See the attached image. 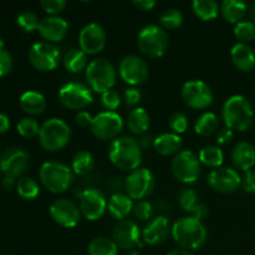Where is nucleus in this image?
Here are the masks:
<instances>
[{
	"instance_id": "aec40b11",
	"label": "nucleus",
	"mask_w": 255,
	"mask_h": 255,
	"mask_svg": "<svg viewBox=\"0 0 255 255\" xmlns=\"http://www.w3.org/2000/svg\"><path fill=\"white\" fill-rule=\"evenodd\" d=\"M139 238H141V232L138 226L129 219L119 221L112 229V241L121 249L132 251L139 244Z\"/></svg>"
},
{
	"instance_id": "58836bf2",
	"label": "nucleus",
	"mask_w": 255,
	"mask_h": 255,
	"mask_svg": "<svg viewBox=\"0 0 255 255\" xmlns=\"http://www.w3.org/2000/svg\"><path fill=\"white\" fill-rule=\"evenodd\" d=\"M40 127L41 126H39L36 120L32 119V117H22L16 125L17 132H19L21 136L29 137V138L39 134Z\"/></svg>"
},
{
	"instance_id": "c756f323",
	"label": "nucleus",
	"mask_w": 255,
	"mask_h": 255,
	"mask_svg": "<svg viewBox=\"0 0 255 255\" xmlns=\"http://www.w3.org/2000/svg\"><path fill=\"white\" fill-rule=\"evenodd\" d=\"M193 12L204 21H209L218 16L221 12V5L214 0H194L192 2Z\"/></svg>"
},
{
	"instance_id": "ddd939ff",
	"label": "nucleus",
	"mask_w": 255,
	"mask_h": 255,
	"mask_svg": "<svg viewBox=\"0 0 255 255\" xmlns=\"http://www.w3.org/2000/svg\"><path fill=\"white\" fill-rule=\"evenodd\" d=\"M119 72L121 79L131 86L143 84L149 76L148 65L137 55H126L122 57L119 65Z\"/></svg>"
},
{
	"instance_id": "49530a36",
	"label": "nucleus",
	"mask_w": 255,
	"mask_h": 255,
	"mask_svg": "<svg viewBox=\"0 0 255 255\" xmlns=\"http://www.w3.org/2000/svg\"><path fill=\"white\" fill-rule=\"evenodd\" d=\"M40 4H41L42 9L51 15L59 14L66 6V1L65 0H41Z\"/></svg>"
},
{
	"instance_id": "9d476101",
	"label": "nucleus",
	"mask_w": 255,
	"mask_h": 255,
	"mask_svg": "<svg viewBox=\"0 0 255 255\" xmlns=\"http://www.w3.org/2000/svg\"><path fill=\"white\" fill-rule=\"evenodd\" d=\"M60 55L59 49L47 41L35 42L29 50V60L35 69L40 71H52L59 66Z\"/></svg>"
},
{
	"instance_id": "bf43d9fd",
	"label": "nucleus",
	"mask_w": 255,
	"mask_h": 255,
	"mask_svg": "<svg viewBox=\"0 0 255 255\" xmlns=\"http://www.w3.org/2000/svg\"><path fill=\"white\" fill-rule=\"evenodd\" d=\"M249 12H251L252 21H253L255 24V1H253L251 4V7H249Z\"/></svg>"
},
{
	"instance_id": "3c124183",
	"label": "nucleus",
	"mask_w": 255,
	"mask_h": 255,
	"mask_svg": "<svg viewBox=\"0 0 255 255\" xmlns=\"http://www.w3.org/2000/svg\"><path fill=\"white\" fill-rule=\"evenodd\" d=\"M92 120L94 117L89 114L87 111H80L79 114L76 115V122L79 126L81 127H90L92 124Z\"/></svg>"
},
{
	"instance_id": "ea45409f",
	"label": "nucleus",
	"mask_w": 255,
	"mask_h": 255,
	"mask_svg": "<svg viewBox=\"0 0 255 255\" xmlns=\"http://www.w3.org/2000/svg\"><path fill=\"white\" fill-rule=\"evenodd\" d=\"M17 25H19L21 29H24L26 32L32 31V30H36L39 27L40 20L37 17V15L34 11H30V10H24V11L20 12L17 15Z\"/></svg>"
},
{
	"instance_id": "c03bdc74",
	"label": "nucleus",
	"mask_w": 255,
	"mask_h": 255,
	"mask_svg": "<svg viewBox=\"0 0 255 255\" xmlns=\"http://www.w3.org/2000/svg\"><path fill=\"white\" fill-rule=\"evenodd\" d=\"M101 102L106 107L107 111H115L120 106V104H121V96L115 90H109V91L102 94Z\"/></svg>"
},
{
	"instance_id": "dca6fc26",
	"label": "nucleus",
	"mask_w": 255,
	"mask_h": 255,
	"mask_svg": "<svg viewBox=\"0 0 255 255\" xmlns=\"http://www.w3.org/2000/svg\"><path fill=\"white\" fill-rule=\"evenodd\" d=\"M50 216L54 222L64 228H74L80 223L81 211L80 207L67 198H61L55 201L50 206Z\"/></svg>"
},
{
	"instance_id": "72a5a7b5",
	"label": "nucleus",
	"mask_w": 255,
	"mask_h": 255,
	"mask_svg": "<svg viewBox=\"0 0 255 255\" xmlns=\"http://www.w3.org/2000/svg\"><path fill=\"white\" fill-rule=\"evenodd\" d=\"M95 158L91 152L89 151H80L75 153L72 158V172L79 176H86L94 169Z\"/></svg>"
},
{
	"instance_id": "603ef678",
	"label": "nucleus",
	"mask_w": 255,
	"mask_h": 255,
	"mask_svg": "<svg viewBox=\"0 0 255 255\" xmlns=\"http://www.w3.org/2000/svg\"><path fill=\"white\" fill-rule=\"evenodd\" d=\"M132 2H133L134 6L138 7L139 10H143V11H149V10L153 9L157 4L154 0H133Z\"/></svg>"
},
{
	"instance_id": "4d7b16f0",
	"label": "nucleus",
	"mask_w": 255,
	"mask_h": 255,
	"mask_svg": "<svg viewBox=\"0 0 255 255\" xmlns=\"http://www.w3.org/2000/svg\"><path fill=\"white\" fill-rule=\"evenodd\" d=\"M1 186L4 187L6 191H10V189L12 188V187L15 186V181L12 177H7V176H4V178H2L1 181Z\"/></svg>"
},
{
	"instance_id": "cd10ccee",
	"label": "nucleus",
	"mask_w": 255,
	"mask_h": 255,
	"mask_svg": "<svg viewBox=\"0 0 255 255\" xmlns=\"http://www.w3.org/2000/svg\"><path fill=\"white\" fill-rule=\"evenodd\" d=\"M19 101L21 109L30 115L42 114L45 109H46V100H45L44 95L37 91H34V90L25 91L20 96Z\"/></svg>"
},
{
	"instance_id": "bb28decb",
	"label": "nucleus",
	"mask_w": 255,
	"mask_h": 255,
	"mask_svg": "<svg viewBox=\"0 0 255 255\" xmlns=\"http://www.w3.org/2000/svg\"><path fill=\"white\" fill-rule=\"evenodd\" d=\"M247 10H248V5L242 0H224L221 4L222 16L232 24H238L243 21Z\"/></svg>"
},
{
	"instance_id": "393cba45",
	"label": "nucleus",
	"mask_w": 255,
	"mask_h": 255,
	"mask_svg": "<svg viewBox=\"0 0 255 255\" xmlns=\"http://www.w3.org/2000/svg\"><path fill=\"white\" fill-rule=\"evenodd\" d=\"M107 209L112 218L117 219V221H122L128 217L133 209V202H132L131 197L124 193H116L112 194L111 198L109 199L107 203Z\"/></svg>"
},
{
	"instance_id": "423d86ee",
	"label": "nucleus",
	"mask_w": 255,
	"mask_h": 255,
	"mask_svg": "<svg viewBox=\"0 0 255 255\" xmlns=\"http://www.w3.org/2000/svg\"><path fill=\"white\" fill-rule=\"evenodd\" d=\"M117 72L114 65L106 59H95L87 65L86 80L89 82L90 89L95 92H104L112 90V86L116 84Z\"/></svg>"
},
{
	"instance_id": "2f4dec72",
	"label": "nucleus",
	"mask_w": 255,
	"mask_h": 255,
	"mask_svg": "<svg viewBox=\"0 0 255 255\" xmlns=\"http://www.w3.org/2000/svg\"><path fill=\"white\" fill-rule=\"evenodd\" d=\"M64 66L67 71L76 72L86 70L87 67V55L81 49H71L64 56Z\"/></svg>"
},
{
	"instance_id": "1a4fd4ad",
	"label": "nucleus",
	"mask_w": 255,
	"mask_h": 255,
	"mask_svg": "<svg viewBox=\"0 0 255 255\" xmlns=\"http://www.w3.org/2000/svg\"><path fill=\"white\" fill-rule=\"evenodd\" d=\"M156 184L154 174L148 168H137L127 176L125 181L127 196L141 201L152 193Z\"/></svg>"
},
{
	"instance_id": "4c0bfd02",
	"label": "nucleus",
	"mask_w": 255,
	"mask_h": 255,
	"mask_svg": "<svg viewBox=\"0 0 255 255\" xmlns=\"http://www.w3.org/2000/svg\"><path fill=\"white\" fill-rule=\"evenodd\" d=\"M234 35L241 42L248 44L255 39V24L251 20H243L234 26Z\"/></svg>"
},
{
	"instance_id": "6e6552de",
	"label": "nucleus",
	"mask_w": 255,
	"mask_h": 255,
	"mask_svg": "<svg viewBox=\"0 0 255 255\" xmlns=\"http://www.w3.org/2000/svg\"><path fill=\"white\" fill-rule=\"evenodd\" d=\"M173 176L183 183H194L201 174L199 158L189 149H183L173 157L171 162Z\"/></svg>"
},
{
	"instance_id": "f3484780",
	"label": "nucleus",
	"mask_w": 255,
	"mask_h": 255,
	"mask_svg": "<svg viewBox=\"0 0 255 255\" xmlns=\"http://www.w3.org/2000/svg\"><path fill=\"white\" fill-rule=\"evenodd\" d=\"M30 156L26 151L17 147L6 149L0 156V172L7 177H19L26 171Z\"/></svg>"
},
{
	"instance_id": "20e7f679",
	"label": "nucleus",
	"mask_w": 255,
	"mask_h": 255,
	"mask_svg": "<svg viewBox=\"0 0 255 255\" xmlns=\"http://www.w3.org/2000/svg\"><path fill=\"white\" fill-rule=\"evenodd\" d=\"M42 186L51 193H64L74 182V172L62 162L49 161L42 163L39 171Z\"/></svg>"
},
{
	"instance_id": "c85d7f7f",
	"label": "nucleus",
	"mask_w": 255,
	"mask_h": 255,
	"mask_svg": "<svg viewBox=\"0 0 255 255\" xmlns=\"http://www.w3.org/2000/svg\"><path fill=\"white\" fill-rule=\"evenodd\" d=\"M151 125V117L143 107H136L127 116V126L134 134H144Z\"/></svg>"
},
{
	"instance_id": "412c9836",
	"label": "nucleus",
	"mask_w": 255,
	"mask_h": 255,
	"mask_svg": "<svg viewBox=\"0 0 255 255\" xmlns=\"http://www.w3.org/2000/svg\"><path fill=\"white\" fill-rule=\"evenodd\" d=\"M37 30H39L40 36L51 44V42L61 41L66 36L69 24L64 17L57 16V15H49L40 20Z\"/></svg>"
},
{
	"instance_id": "8fccbe9b",
	"label": "nucleus",
	"mask_w": 255,
	"mask_h": 255,
	"mask_svg": "<svg viewBox=\"0 0 255 255\" xmlns=\"http://www.w3.org/2000/svg\"><path fill=\"white\" fill-rule=\"evenodd\" d=\"M233 131L228 128V127H224V128L219 129L218 133H217V142L219 144H228L232 141V138H233Z\"/></svg>"
},
{
	"instance_id": "864d4df0",
	"label": "nucleus",
	"mask_w": 255,
	"mask_h": 255,
	"mask_svg": "<svg viewBox=\"0 0 255 255\" xmlns=\"http://www.w3.org/2000/svg\"><path fill=\"white\" fill-rule=\"evenodd\" d=\"M208 213H209L208 207H207L206 204H203V203H198V204H197L196 208H194L193 213H192V214H193V217H196L197 219L202 221V219L206 218V217L208 216Z\"/></svg>"
},
{
	"instance_id": "09e8293b",
	"label": "nucleus",
	"mask_w": 255,
	"mask_h": 255,
	"mask_svg": "<svg viewBox=\"0 0 255 255\" xmlns=\"http://www.w3.org/2000/svg\"><path fill=\"white\" fill-rule=\"evenodd\" d=\"M242 187L248 193H255V172L248 171L242 178Z\"/></svg>"
},
{
	"instance_id": "0eeeda50",
	"label": "nucleus",
	"mask_w": 255,
	"mask_h": 255,
	"mask_svg": "<svg viewBox=\"0 0 255 255\" xmlns=\"http://www.w3.org/2000/svg\"><path fill=\"white\" fill-rule=\"evenodd\" d=\"M137 46L146 56L159 57L168 47V34L158 25H146L137 35Z\"/></svg>"
},
{
	"instance_id": "473e14b6",
	"label": "nucleus",
	"mask_w": 255,
	"mask_h": 255,
	"mask_svg": "<svg viewBox=\"0 0 255 255\" xmlns=\"http://www.w3.org/2000/svg\"><path fill=\"white\" fill-rule=\"evenodd\" d=\"M218 116L213 112H204L197 119L194 124V131L201 136H211L218 129Z\"/></svg>"
},
{
	"instance_id": "f03ea898",
	"label": "nucleus",
	"mask_w": 255,
	"mask_h": 255,
	"mask_svg": "<svg viewBox=\"0 0 255 255\" xmlns=\"http://www.w3.org/2000/svg\"><path fill=\"white\" fill-rule=\"evenodd\" d=\"M222 117L232 131H247L254 121L253 105L246 96L233 95L224 102Z\"/></svg>"
},
{
	"instance_id": "a878e982",
	"label": "nucleus",
	"mask_w": 255,
	"mask_h": 255,
	"mask_svg": "<svg viewBox=\"0 0 255 255\" xmlns=\"http://www.w3.org/2000/svg\"><path fill=\"white\" fill-rule=\"evenodd\" d=\"M182 138L176 133H162L153 141V148L162 156H171L181 152Z\"/></svg>"
},
{
	"instance_id": "9b49d317",
	"label": "nucleus",
	"mask_w": 255,
	"mask_h": 255,
	"mask_svg": "<svg viewBox=\"0 0 255 255\" xmlns=\"http://www.w3.org/2000/svg\"><path fill=\"white\" fill-rule=\"evenodd\" d=\"M124 128V120L115 111L100 112L94 117L90 129L95 137L102 141L114 139Z\"/></svg>"
},
{
	"instance_id": "7ed1b4c3",
	"label": "nucleus",
	"mask_w": 255,
	"mask_h": 255,
	"mask_svg": "<svg viewBox=\"0 0 255 255\" xmlns=\"http://www.w3.org/2000/svg\"><path fill=\"white\" fill-rule=\"evenodd\" d=\"M109 158L122 171H134L142 162V148L138 141L131 136H122L111 142Z\"/></svg>"
},
{
	"instance_id": "b1692460",
	"label": "nucleus",
	"mask_w": 255,
	"mask_h": 255,
	"mask_svg": "<svg viewBox=\"0 0 255 255\" xmlns=\"http://www.w3.org/2000/svg\"><path fill=\"white\" fill-rule=\"evenodd\" d=\"M232 162L238 169L252 171L255 166V147L249 142H239L232 151Z\"/></svg>"
},
{
	"instance_id": "37998d69",
	"label": "nucleus",
	"mask_w": 255,
	"mask_h": 255,
	"mask_svg": "<svg viewBox=\"0 0 255 255\" xmlns=\"http://www.w3.org/2000/svg\"><path fill=\"white\" fill-rule=\"evenodd\" d=\"M132 212H133L134 217L138 218L139 221H148L153 213V208H152V204L149 202L138 201L136 204H133Z\"/></svg>"
},
{
	"instance_id": "f704fd0d",
	"label": "nucleus",
	"mask_w": 255,
	"mask_h": 255,
	"mask_svg": "<svg viewBox=\"0 0 255 255\" xmlns=\"http://www.w3.org/2000/svg\"><path fill=\"white\" fill-rule=\"evenodd\" d=\"M199 162L209 168H219L224 161V153L219 147L206 146L199 151Z\"/></svg>"
},
{
	"instance_id": "13d9d810",
	"label": "nucleus",
	"mask_w": 255,
	"mask_h": 255,
	"mask_svg": "<svg viewBox=\"0 0 255 255\" xmlns=\"http://www.w3.org/2000/svg\"><path fill=\"white\" fill-rule=\"evenodd\" d=\"M166 255H194L191 251H186V249H176V251H172Z\"/></svg>"
},
{
	"instance_id": "a18cd8bd",
	"label": "nucleus",
	"mask_w": 255,
	"mask_h": 255,
	"mask_svg": "<svg viewBox=\"0 0 255 255\" xmlns=\"http://www.w3.org/2000/svg\"><path fill=\"white\" fill-rule=\"evenodd\" d=\"M12 69V56L4 46H0V76H5Z\"/></svg>"
},
{
	"instance_id": "a19ab883",
	"label": "nucleus",
	"mask_w": 255,
	"mask_h": 255,
	"mask_svg": "<svg viewBox=\"0 0 255 255\" xmlns=\"http://www.w3.org/2000/svg\"><path fill=\"white\" fill-rule=\"evenodd\" d=\"M197 201H198V196H197L196 191L192 188H184L182 189L181 193L178 196V202L179 206L182 207V209L189 213H193L194 208L197 207Z\"/></svg>"
},
{
	"instance_id": "c9c22d12",
	"label": "nucleus",
	"mask_w": 255,
	"mask_h": 255,
	"mask_svg": "<svg viewBox=\"0 0 255 255\" xmlns=\"http://www.w3.org/2000/svg\"><path fill=\"white\" fill-rule=\"evenodd\" d=\"M17 193L25 199H35L40 193L39 184L30 177H21L16 183Z\"/></svg>"
},
{
	"instance_id": "7c9ffc66",
	"label": "nucleus",
	"mask_w": 255,
	"mask_h": 255,
	"mask_svg": "<svg viewBox=\"0 0 255 255\" xmlns=\"http://www.w3.org/2000/svg\"><path fill=\"white\" fill-rule=\"evenodd\" d=\"M117 252L119 247L116 243L106 237H96L87 247L89 255H117Z\"/></svg>"
},
{
	"instance_id": "052dcab7",
	"label": "nucleus",
	"mask_w": 255,
	"mask_h": 255,
	"mask_svg": "<svg viewBox=\"0 0 255 255\" xmlns=\"http://www.w3.org/2000/svg\"><path fill=\"white\" fill-rule=\"evenodd\" d=\"M125 255H141V254H139L137 251H133V249H132V251H128Z\"/></svg>"
},
{
	"instance_id": "2eb2a0df",
	"label": "nucleus",
	"mask_w": 255,
	"mask_h": 255,
	"mask_svg": "<svg viewBox=\"0 0 255 255\" xmlns=\"http://www.w3.org/2000/svg\"><path fill=\"white\" fill-rule=\"evenodd\" d=\"M107 209L106 197L96 188H87L80 193V211L89 221H97Z\"/></svg>"
},
{
	"instance_id": "5fc2aeb1",
	"label": "nucleus",
	"mask_w": 255,
	"mask_h": 255,
	"mask_svg": "<svg viewBox=\"0 0 255 255\" xmlns=\"http://www.w3.org/2000/svg\"><path fill=\"white\" fill-rule=\"evenodd\" d=\"M137 141H138V143H139V146H141V148H147V147H149V146H151V144H152V146H153L154 138L151 136V134L144 133V134H142L141 138L137 139Z\"/></svg>"
},
{
	"instance_id": "39448f33",
	"label": "nucleus",
	"mask_w": 255,
	"mask_h": 255,
	"mask_svg": "<svg viewBox=\"0 0 255 255\" xmlns=\"http://www.w3.org/2000/svg\"><path fill=\"white\" fill-rule=\"evenodd\" d=\"M70 137H71L70 126L64 120L57 117L49 119L40 127L39 141L42 148L46 151H60L69 143Z\"/></svg>"
},
{
	"instance_id": "6ab92c4d",
	"label": "nucleus",
	"mask_w": 255,
	"mask_h": 255,
	"mask_svg": "<svg viewBox=\"0 0 255 255\" xmlns=\"http://www.w3.org/2000/svg\"><path fill=\"white\" fill-rule=\"evenodd\" d=\"M80 49L89 55L99 54L106 45V31L97 22L85 25L79 35Z\"/></svg>"
},
{
	"instance_id": "79ce46f5",
	"label": "nucleus",
	"mask_w": 255,
	"mask_h": 255,
	"mask_svg": "<svg viewBox=\"0 0 255 255\" xmlns=\"http://www.w3.org/2000/svg\"><path fill=\"white\" fill-rule=\"evenodd\" d=\"M168 126L169 128L173 131V133L181 134L186 132L188 128V119L182 112H174L169 116L168 119Z\"/></svg>"
},
{
	"instance_id": "4be33fe9",
	"label": "nucleus",
	"mask_w": 255,
	"mask_h": 255,
	"mask_svg": "<svg viewBox=\"0 0 255 255\" xmlns=\"http://www.w3.org/2000/svg\"><path fill=\"white\" fill-rule=\"evenodd\" d=\"M169 233V222L166 217L158 216L152 219L142 232L144 243L149 246H157L164 242Z\"/></svg>"
},
{
	"instance_id": "de8ad7c7",
	"label": "nucleus",
	"mask_w": 255,
	"mask_h": 255,
	"mask_svg": "<svg viewBox=\"0 0 255 255\" xmlns=\"http://www.w3.org/2000/svg\"><path fill=\"white\" fill-rule=\"evenodd\" d=\"M124 99L127 106H136L141 101V92L136 87H128L125 90Z\"/></svg>"
},
{
	"instance_id": "e433bc0d",
	"label": "nucleus",
	"mask_w": 255,
	"mask_h": 255,
	"mask_svg": "<svg viewBox=\"0 0 255 255\" xmlns=\"http://www.w3.org/2000/svg\"><path fill=\"white\" fill-rule=\"evenodd\" d=\"M159 22L164 29H177L183 24V14L181 12V10L171 7V9H167L162 12L161 16H159Z\"/></svg>"
},
{
	"instance_id": "5701e85b",
	"label": "nucleus",
	"mask_w": 255,
	"mask_h": 255,
	"mask_svg": "<svg viewBox=\"0 0 255 255\" xmlns=\"http://www.w3.org/2000/svg\"><path fill=\"white\" fill-rule=\"evenodd\" d=\"M231 59L234 66L243 72L255 69V51L253 47L244 42H238L231 50Z\"/></svg>"
},
{
	"instance_id": "f8f14e48",
	"label": "nucleus",
	"mask_w": 255,
	"mask_h": 255,
	"mask_svg": "<svg viewBox=\"0 0 255 255\" xmlns=\"http://www.w3.org/2000/svg\"><path fill=\"white\" fill-rule=\"evenodd\" d=\"M59 99L69 110H82L94 101L91 89L81 82H69L64 85L59 91Z\"/></svg>"
},
{
	"instance_id": "f257e3e1",
	"label": "nucleus",
	"mask_w": 255,
	"mask_h": 255,
	"mask_svg": "<svg viewBox=\"0 0 255 255\" xmlns=\"http://www.w3.org/2000/svg\"><path fill=\"white\" fill-rule=\"evenodd\" d=\"M171 232L174 242L186 251L202 248L206 244L208 237L206 226L193 216L178 219L173 224Z\"/></svg>"
},
{
	"instance_id": "4468645a",
	"label": "nucleus",
	"mask_w": 255,
	"mask_h": 255,
	"mask_svg": "<svg viewBox=\"0 0 255 255\" xmlns=\"http://www.w3.org/2000/svg\"><path fill=\"white\" fill-rule=\"evenodd\" d=\"M182 99L192 109L203 110L213 102V92L211 87L202 80H191L182 86Z\"/></svg>"
},
{
	"instance_id": "6e6d98bb",
	"label": "nucleus",
	"mask_w": 255,
	"mask_h": 255,
	"mask_svg": "<svg viewBox=\"0 0 255 255\" xmlns=\"http://www.w3.org/2000/svg\"><path fill=\"white\" fill-rule=\"evenodd\" d=\"M10 128V120L5 114L0 112V133H4Z\"/></svg>"
},
{
	"instance_id": "a211bd4d",
	"label": "nucleus",
	"mask_w": 255,
	"mask_h": 255,
	"mask_svg": "<svg viewBox=\"0 0 255 255\" xmlns=\"http://www.w3.org/2000/svg\"><path fill=\"white\" fill-rule=\"evenodd\" d=\"M208 184L219 193H233L242 186V177L231 167H219L208 174Z\"/></svg>"
}]
</instances>
